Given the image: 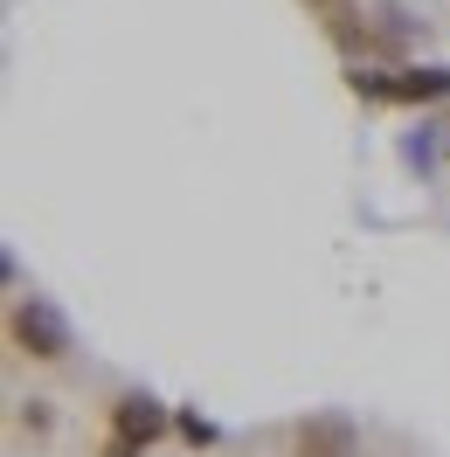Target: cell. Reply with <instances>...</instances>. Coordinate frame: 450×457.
I'll list each match as a JSON object with an SVG mask.
<instances>
[{
  "instance_id": "3957f363",
  "label": "cell",
  "mask_w": 450,
  "mask_h": 457,
  "mask_svg": "<svg viewBox=\"0 0 450 457\" xmlns=\"http://www.w3.org/2000/svg\"><path fill=\"white\" fill-rule=\"evenodd\" d=\"M354 451H361V436H354L346 416H312L291 436V457H354Z\"/></svg>"
},
{
  "instance_id": "7a4b0ae2",
  "label": "cell",
  "mask_w": 450,
  "mask_h": 457,
  "mask_svg": "<svg viewBox=\"0 0 450 457\" xmlns=\"http://www.w3.org/2000/svg\"><path fill=\"white\" fill-rule=\"evenodd\" d=\"M167 429H173V416H167L153 395H139V388L112 402V444H125V451H139V457H146L160 436H167Z\"/></svg>"
},
{
  "instance_id": "277c9868",
  "label": "cell",
  "mask_w": 450,
  "mask_h": 457,
  "mask_svg": "<svg viewBox=\"0 0 450 457\" xmlns=\"http://www.w3.org/2000/svg\"><path fill=\"white\" fill-rule=\"evenodd\" d=\"M180 436H188V444H201V451H208V444H215V423H201V416H180Z\"/></svg>"
},
{
  "instance_id": "6da1fadb",
  "label": "cell",
  "mask_w": 450,
  "mask_h": 457,
  "mask_svg": "<svg viewBox=\"0 0 450 457\" xmlns=\"http://www.w3.org/2000/svg\"><path fill=\"white\" fill-rule=\"evenodd\" d=\"M7 333H14V346H21L29 361H62V353H70V326L56 319L49 298H21L14 319H7Z\"/></svg>"
}]
</instances>
